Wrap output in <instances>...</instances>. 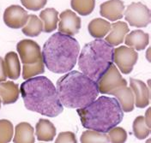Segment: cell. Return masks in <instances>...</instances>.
Wrapping results in <instances>:
<instances>
[{"instance_id": "7402d4cb", "label": "cell", "mask_w": 151, "mask_h": 143, "mask_svg": "<svg viewBox=\"0 0 151 143\" xmlns=\"http://www.w3.org/2000/svg\"><path fill=\"white\" fill-rule=\"evenodd\" d=\"M40 19L44 23L43 31L45 33H52L57 29L58 20V12L53 8H47L40 14Z\"/></svg>"}, {"instance_id": "6da1fadb", "label": "cell", "mask_w": 151, "mask_h": 143, "mask_svg": "<svg viewBox=\"0 0 151 143\" xmlns=\"http://www.w3.org/2000/svg\"><path fill=\"white\" fill-rule=\"evenodd\" d=\"M21 95L28 110L43 116L54 117L64 111L57 88L46 77L29 78L22 82Z\"/></svg>"}, {"instance_id": "5bb4252c", "label": "cell", "mask_w": 151, "mask_h": 143, "mask_svg": "<svg viewBox=\"0 0 151 143\" xmlns=\"http://www.w3.org/2000/svg\"><path fill=\"white\" fill-rule=\"evenodd\" d=\"M129 31L130 29L126 22L120 21L113 22V24H111V29L109 31L110 33L106 36L105 41L113 46H119L124 42V37Z\"/></svg>"}, {"instance_id": "484cf974", "label": "cell", "mask_w": 151, "mask_h": 143, "mask_svg": "<svg viewBox=\"0 0 151 143\" xmlns=\"http://www.w3.org/2000/svg\"><path fill=\"white\" fill-rule=\"evenodd\" d=\"M150 133V127L146 124L144 117L139 116L133 122V134L134 135L139 139L143 140L149 136Z\"/></svg>"}, {"instance_id": "ffe728a7", "label": "cell", "mask_w": 151, "mask_h": 143, "mask_svg": "<svg viewBox=\"0 0 151 143\" xmlns=\"http://www.w3.org/2000/svg\"><path fill=\"white\" fill-rule=\"evenodd\" d=\"M4 64L7 77L11 80L18 79L21 74V64L17 54L14 51L8 52L4 57Z\"/></svg>"}, {"instance_id": "ac0fdd59", "label": "cell", "mask_w": 151, "mask_h": 143, "mask_svg": "<svg viewBox=\"0 0 151 143\" xmlns=\"http://www.w3.org/2000/svg\"><path fill=\"white\" fill-rule=\"evenodd\" d=\"M38 141L52 142L56 135V128L47 119H40L35 127Z\"/></svg>"}, {"instance_id": "3957f363", "label": "cell", "mask_w": 151, "mask_h": 143, "mask_svg": "<svg viewBox=\"0 0 151 143\" xmlns=\"http://www.w3.org/2000/svg\"><path fill=\"white\" fill-rule=\"evenodd\" d=\"M85 129L107 133L122 122L124 112L117 99L101 96L89 105L76 110Z\"/></svg>"}, {"instance_id": "ba28073f", "label": "cell", "mask_w": 151, "mask_h": 143, "mask_svg": "<svg viewBox=\"0 0 151 143\" xmlns=\"http://www.w3.org/2000/svg\"><path fill=\"white\" fill-rule=\"evenodd\" d=\"M138 59V54L132 47L119 46L114 49L113 63L124 75L130 74Z\"/></svg>"}, {"instance_id": "603a6c76", "label": "cell", "mask_w": 151, "mask_h": 143, "mask_svg": "<svg viewBox=\"0 0 151 143\" xmlns=\"http://www.w3.org/2000/svg\"><path fill=\"white\" fill-rule=\"evenodd\" d=\"M43 21L37 16L28 15L27 22L22 28V33L29 37H35L43 31Z\"/></svg>"}, {"instance_id": "5b68a950", "label": "cell", "mask_w": 151, "mask_h": 143, "mask_svg": "<svg viewBox=\"0 0 151 143\" xmlns=\"http://www.w3.org/2000/svg\"><path fill=\"white\" fill-rule=\"evenodd\" d=\"M114 48L102 39L86 44L78 57V66L85 76L97 82L113 64Z\"/></svg>"}, {"instance_id": "44dd1931", "label": "cell", "mask_w": 151, "mask_h": 143, "mask_svg": "<svg viewBox=\"0 0 151 143\" xmlns=\"http://www.w3.org/2000/svg\"><path fill=\"white\" fill-rule=\"evenodd\" d=\"M111 24L109 21L101 18L92 20L88 24V32L92 37L95 39H102L109 33Z\"/></svg>"}, {"instance_id": "836d02e7", "label": "cell", "mask_w": 151, "mask_h": 143, "mask_svg": "<svg viewBox=\"0 0 151 143\" xmlns=\"http://www.w3.org/2000/svg\"><path fill=\"white\" fill-rule=\"evenodd\" d=\"M1 103H2V99H1V98H0V108H1Z\"/></svg>"}, {"instance_id": "cb8c5ba5", "label": "cell", "mask_w": 151, "mask_h": 143, "mask_svg": "<svg viewBox=\"0 0 151 143\" xmlns=\"http://www.w3.org/2000/svg\"><path fill=\"white\" fill-rule=\"evenodd\" d=\"M95 0H71L70 6L81 16H88L93 12Z\"/></svg>"}, {"instance_id": "d6a6232c", "label": "cell", "mask_w": 151, "mask_h": 143, "mask_svg": "<svg viewBox=\"0 0 151 143\" xmlns=\"http://www.w3.org/2000/svg\"><path fill=\"white\" fill-rule=\"evenodd\" d=\"M150 110L151 108H149L146 112V114H145V117H144V119H145V122L146 124H148L149 127H151V121H150Z\"/></svg>"}, {"instance_id": "83f0119b", "label": "cell", "mask_w": 151, "mask_h": 143, "mask_svg": "<svg viewBox=\"0 0 151 143\" xmlns=\"http://www.w3.org/2000/svg\"><path fill=\"white\" fill-rule=\"evenodd\" d=\"M14 134V127L11 122L6 119L0 120V143L9 142Z\"/></svg>"}, {"instance_id": "4316f807", "label": "cell", "mask_w": 151, "mask_h": 143, "mask_svg": "<svg viewBox=\"0 0 151 143\" xmlns=\"http://www.w3.org/2000/svg\"><path fill=\"white\" fill-rule=\"evenodd\" d=\"M81 142L83 143H108L109 139L106 133H102L100 131H96L93 129L86 130L83 133L81 136Z\"/></svg>"}, {"instance_id": "f1b7e54d", "label": "cell", "mask_w": 151, "mask_h": 143, "mask_svg": "<svg viewBox=\"0 0 151 143\" xmlns=\"http://www.w3.org/2000/svg\"><path fill=\"white\" fill-rule=\"evenodd\" d=\"M108 139L109 142L113 143H123L127 139V133L126 131L120 127H113L108 132Z\"/></svg>"}, {"instance_id": "9c48e42d", "label": "cell", "mask_w": 151, "mask_h": 143, "mask_svg": "<svg viewBox=\"0 0 151 143\" xmlns=\"http://www.w3.org/2000/svg\"><path fill=\"white\" fill-rule=\"evenodd\" d=\"M17 50L23 64H34L42 59L40 47L31 39H22L17 43Z\"/></svg>"}, {"instance_id": "8fae6325", "label": "cell", "mask_w": 151, "mask_h": 143, "mask_svg": "<svg viewBox=\"0 0 151 143\" xmlns=\"http://www.w3.org/2000/svg\"><path fill=\"white\" fill-rule=\"evenodd\" d=\"M28 12L19 5H10L4 13V21L10 29L23 28L28 20Z\"/></svg>"}, {"instance_id": "e0dca14e", "label": "cell", "mask_w": 151, "mask_h": 143, "mask_svg": "<svg viewBox=\"0 0 151 143\" xmlns=\"http://www.w3.org/2000/svg\"><path fill=\"white\" fill-rule=\"evenodd\" d=\"M19 87L13 82H3L0 83V98L4 105L13 104L19 98Z\"/></svg>"}, {"instance_id": "f546056e", "label": "cell", "mask_w": 151, "mask_h": 143, "mask_svg": "<svg viewBox=\"0 0 151 143\" xmlns=\"http://www.w3.org/2000/svg\"><path fill=\"white\" fill-rule=\"evenodd\" d=\"M47 0H21L22 4L29 10L37 11L44 8L47 4Z\"/></svg>"}, {"instance_id": "7c38bea8", "label": "cell", "mask_w": 151, "mask_h": 143, "mask_svg": "<svg viewBox=\"0 0 151 143\" xmlns=\"http://www.w3.org/2000/svg\"><path fill=\"white\" fill-rule=\"evenodd\" d=\"M124 4L121 0H109L101 4L100 14L110 21H118L124 16Z\"/></svg>"}, {"instance_id": "8992f818", "label": "cell", "mask_w": 151, "mask_h": 143, "mask_svg": "<svg viewBox=\"0 0 151 143\" xmlns=\"http://www.w3.org/2000/svg\"><path fill=\"white\" fill-rule=\"evenodd\" d=\"M126 85V80L123 78L119 69L113 64L104 72L97 82L99 93L102 94L112 95L115 90Z\"/></svg>"}, {"instance_id": "d6986e66", "label": "cell", "mask_w": 151, "mask_h": 143, "mask_svg": "<svg viewBox=\"0 0 151 143\" xmlns=\"http://www.w3.org/2000/svg\"><path fill=\"white\" fill-rule=\"evenodd\" d=\"M13 142L16 143H34L35 139V129L34 128L26 122L18 124L15 128V136Z\"/></svg>"}, {"instance_id": "2e32d148", "label": "cell", "mask_w": 151, "mask_h": 143, "mask_svg": "<svg viewBox=\"0 0 151 143\" xmlns=\"http://www.w3.org/2000/svg\"><path fill=\"white\" fill-rule=\"evenodd\" d=\"M124 38L125 45L137 51L144 50L150 42V35L142 30L132 31Z\"/></svg>"}, {"instance_id": "52a82bcc", "label": "cell", "mask_w": 151, "mask_h": 143, "mask_svg": "<svg viewBox=\"0 0 151 143\" xmlns=\"http://www.w3.org/2000/svg\"><path fill=\"white\" fill-rule=\"evenodd\" d=\"M124 14L125 21L132 27L145 28L150 23V10L140 2L132 3L127 6Z\"/></svg>"}, {"instance_id": "4fadbf2b", "label": "cell", "mask_w": 151, "mask_h": 143, "mask_svg": "<svg viewBox=\"0 0 151 143\" xmlns=\"http://www.w3.org/2000/svg\"><path fill=\"white\" fill-rule=\"evenodd\" d=\"M130 86L134 94L136 106L138 108L148 106L150 104V89L146 84L140 80L131 78Z\"/></svg>"}, {"instance_id": "4dcf8cb0", "label": "cell", "mask_w": 151, "mask_h": 143, "mask_svg": "<svg viewBox=\"0 0 151 143\" xmlns=\"http://www.w3.org/2000/svg\"><path fill=\"white\" fill-rule=\"evenodd\" d=\"M76 142L75 134L72 132H61L55 140V142L57 143H76Z\"/></svg>"}, {"instance_id": "9a60e30c", "label": "cell", "mask_w": 151, "mask_h": 143, "mask_svg": "<svg viewBox=\"0 0 151 143\" xmlns=\"http://www.w3.org/2000/svg\"><path fill=\"white\" fill-rule=\"evenodd\" d=\"M112 95L115 96L117 100L119 101L121 106L123 112H130L134 109V94L132 88L126 86H123L117 90H115L112 94Z\"/></svg>"}, {"instance_id": "30bf717a", "label": "cell", "mask_w": 151, "mask_h": 143, "mask_svg": "<svg viewBox=\"0 0 151 143\" xmlns=\"http://www.w3.org/2000/svg\"><path fill=\"white\" fill-rule=\"evenodd\" d=\"M58 23V32L73 36L76 34L81 29V19L80 17L70 10H66L60 14Z\"/></svg>"}, {"instance_id": "7a4b0ae2", "label": "cell", "mask_w": 151, "mask_h": 143, "mask_svg": "<svg viewBox=\"0 0 151 143\" xmlns=\"http://www.w3.org/2000/svg\"><path fill=\"white\" fill-rule=\"evenodd\" d=\"M58 98L67 108H83L99 96L97 82L79 71H70L57 82Z\"/></svg>"}, {"instance_id": "d4e9b609", "label": "cell", "mask_w": 151, "mask_h": 143, "mask_svg": "<svg viewBox=\"0 0 151 143\" xmlns=\"http://www.w3.org/2000/svg\"><path fill=\"white\" fill-rule=\"evenodd\" d=\"M45 72V64L43 59H40L36 63L23 64L22 66V78L28 80L29 78L43 74Z\"/></svg>"}, {"instance_id": "1f68e13d", "label": "cell", "mask_w": 151, "mask_h": 143, "mask_svg": "<svg viewBox=\"0 0 151 143\" xmlns=\"http://www.w3.org/2000/svg\"><path fill=\"white\" fill-rule=\"evenodd\" d=\"M7 78L6 69H5V64L4 60L0 57V82H5Z\"/></svg>"}, {"instance_id": "277c9868", "label": "cell", "mask_w": 151, "mask_h": 143, "mask_svg": "<svg viewBox=\"0 0 151 143\" xmlns=\"http://www.w3.org/2000/svg\"><path fill=\"white\" fill-rule=\"evenodd\" d=\"M80 45L75 38L55 33L44 44L42 59L52 72L63 74L70 71L76 64Z\"/></svg>"}]
</instances>
